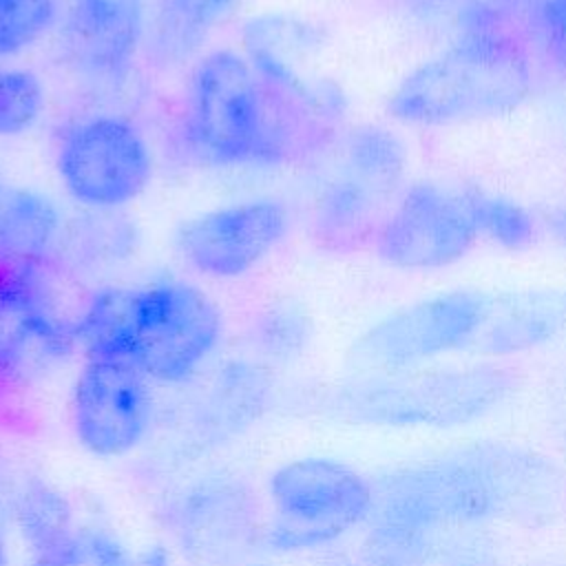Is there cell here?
<instances>
[{
	"label": "cell",
	"mask_w": 566,
	"mask_h": 566,
	"mask_svg": "<svg viewBox=\"0 0 566 566\" xmlns=\"http://www.w3.org/2000/svg\"><path fill=\"white\" fill-rule=\"evenodd\" d=\"M566 334V287L489 294L486 312L467 345L480 358H504L544 347Z\"/></svg>",
	"instance_id": "4fadbf2b"
},
{
	"label": "cell",
	"mask_w": 566,
	"mask_h": 566,
	"mask_svg": "<svg viewBox=\"0 0 566 566\" xmlns=\"http://www.w3.org/2000/svg\"><path fill=\"white\" fill-rule=\"evenodd\" d=\"M18 528L38 566H75L82 562L80 533H73L66 500L38 480L24 482L15 495Z\"/></svg>",
	"instance_id": "9a60e30c"
},
{
	"label": "cell",
	"mask_w": 566,
	"mask_h": 566,
	"mask_svg": "<svg viewBox=\"0 0 566 566\" xmlns=\"http://www.w3.org/2000/svg\"><path fill=\"white\" fill-rule=\"evenodd\" d=\"M221 338L217 303L186 281H157L137 287L130 352L148 378L181 382L214 352Z\"/></svg>",
	"instance_id": "52a82bcc"
},
{
	"label": "cell",
	"mask_w": 566,
	"mask_h": 566,
	"mask_svg": "<svg viewBox=\"0 0 566 566\" xmlns=\"http://www.w3.org/2000/svg\"><path fill=\"white\" fill-rule=\"evenodd\" d=\"M478 239L460 190L429 179L407 186L371 237L382 263L416 272L462 261Z\"/></svg>",
	"instance_id": "30bf717a"
},
{
	"label": "cell",
	"mask_w": 566,
	"mask_h": 566,
	"mask_svg": "<svg viewBox=\"0 0 566 566\" xmlns=\"http://www.w3.org/2000/svg\"><path fill=\"white\" fill-rule=\"evenodd\" d=\"M528 18L546 60L566 80V0H533Z\"/></svg>",
	"instance_id": "7402d4cb"
},
{
	"label": "cell",
	"mask_w": 566,
	"mask_h": 566,
	"mask_svg": "<svg viewBox=\"0 0 566 566\" xmlns=\"http://www.w3.org/2000/svg\"><path fill=\"white\" fill-rule=\"evenodd\" d=\"M153 416L148 376L124 358H88L73 387V429L84 449L99 458L133 451Z\"/></svg>",
	"instance_id": "8fae6325"
},
{
	"label": "cell",
	"mask_w": 566,
	"mask_h": 566,
	"mask_svg": "<svg viewBox=\"0 0 566 566\" xmlns=\"http://www.w3.org/2000/svg\"><path fill=\"white\" fill-rule=\"evenodd\" d=\"M0 195H2V188H0Z\"/></svg>",
	"instance_id": "83f0119b"
},
{
	"label": "cell",
	"mask_w": 566,
	"mask_h": 566,
	"mask_svg": "<svg viewBox=\"0 0 566 566\" xmlns=\"http://www.w3.org/2000/svg\"><path fill=\"white\" fill-rule=\"evenodd\" d=\"M544 226L551 234V239L566 252V199L555 203L546 217H544Z\"/></svg>",
	"instance_id": "d4e9b609"
},
{
	"label": "cell",
	"mask_w": 566,
	"mask_h": 566,
	"mask_svg": "<svg viewBox=\"0 0 566 566\" xmlns=\"http://www.w3.org/2000/svg\"><path fill=\"white\" fill-rule=\"evenodd\" d=\"M270 542L283 551H305L329 544L369 520L374 486L340 460L301 458L270 478Z\"/></svg>",
	"instance_id": "5b68a950"
},
{
	"label": "cell",
	"mask_w": 566,
	"mask_h": 566,
	"mask_svg": "<svg viewBox=\"0 0 566 566\" xmlns=\"http://www.w3.org/2000/svg\"><path fill=\"white\" fill-rule=\"evenodd\" d=\"M427 2H444V0H427Z\"/></svg>",
	"instance_id": "4316f807"
},
{
	"label": "cell",
	"mask_w": 566,
	"mask_h": 566,
	"mask_svg": "<svg viewBox=\"0 0 566 566\" xmlns=\"http://www.w3.org/2000/svg\"><path fill=\"white\" fill-rule=\"evenodd\" d=\"M566 509V475L544 455L511 442L453 447L374 486L371 535L451 533L509 522L546 524Z\"/></svg>",
	"instance_id": "6da1fadb"
},
{
	"label": "cell",
	"mask_w": 566,
	"mask_h": 566,
	"mask_svg": "<svg viewBox=\"0 0 566 566\" xmlns=\"http://www.w3.org/2000/svg\"><path fill=\"white\" fill-rule=\"evenodd\" d=\"M144 0H64V42L93 75H117L146 33Z\"/></svg>",
	"instance_id": "5bb4252c"
},
{
	"label": "cell",
	"mask_w": 566,
	"mask_h": 566,
	"mask_svg": "<svg viewBox=\"0 0 566 566\" xmlns=\"http://www.w3.org/2000/svg\"><path fill=\"white\" fill-rule=\"evenodd\" d=\"M533 86L531 53L515 29L471 27L391 88L387 113L407 126L502 117L526 104Z\"/></svg>",
	"instance_id": "3957f363"
},
{
	"label": "cell",
	"mask_w": 566,
	"mask_h": 566,
	"mask_svg": "<svg viewBox=\"0 0 566 566\" xmlns=\"http://www.w3.org/2000/svg\"><path fill=\"white\" fill-rule=\"evenodd\" d=\"M515 389L506 367H416L376 374L345 394L349 418L391 429H453L500 409Z\"/></svg>",
	"instance_id": "277c9868"
},
{
	"label": "cell",
	"mask_w": 566,
	"mask_h": 566,
	"mask_svg": "<svg viewBox=\"0 0 566 566\" xmlns=\"http://www.w3.org/2000/svg\"><path fill=\"white\" fill-rule=\"evenodd\" d=\"M340 115L270 86L252 62L230 49L203 55L188 86V133L221 166L274 161L296 144L327 139Z\"/></svg>",
	"instance_id": "7a4b0ae2"
},
{
	"label": "cell",
	"mask_w": 566,
	"mask_h": 566,
	"mask_svg": "<svg viewBox=\"0 0 566 566\" xmlns=\"http://www.w3.org/2000/svg\"><path fill=\"white\" fill-rule=\"evenodd\" d=\"M60 234V212L51 199L18 188L0 195V261L42 263Z\"/></svg>",
	"instance_id": "e0dca14e"
},
{
	"label": "cell",
	"mask_w": 566,
	"mask_h": 566,
	"mask_svg": "<svg viewBox=\"0 0 566 566\" xmlns=\"http://www.w3.org/2000/svg\"><path fill=\"white\" fill-rule=\"evenodd\" d=\"M486 303V292L447 290L398 307L360 334L349 354L352 365L371 376L396 374L467 349Z\"/></svg>",
	"instance_id": "8992f818"
},
{
	"label": "cell",
	"mask_w": 566,
	"mask_h": 566,
	"mask_svg": "<svg viewBox=\"0 0 566 566\" xmlns=\"http://www.w3.org/2000/svg\"><path fill=\"white\" fill-rule=\"evenodd\" d=\"M290 230L279 199H245L206 210L179 226L177 248L201 274L237 279L256 268Z\"/></svg>",
	"instance_id": "7c38bea8"
},
{
	"label": "cell",
	"mask_w": 566,
	"mask_h": 566,
	"mask_svg": "<svg viewBox=\"0 0 566 566\" xmlns=\"http://www.w3.org/2000/svg\"><path fill=\"white\" fill-rule=\"evenodd\" d=\"M0 566H7V555H4V544H2V535H0Z\"/></svg>",
	"instance_id": "484cf974"
},
{
	"label": "cell",
	"mask_w": 566,
	"mask_h": 566,
	"mask_svg": "<svg viewBox=\"0 0 566 566\" xmlns=\"http://www.w3.org/2000/svg\"><path fill=\"white\" fill-rule=\"evenodd\" d=\"M82 562L91 566H168V557L161 548L146 551L142 555H130L111 535L99 531L80 533Z\"/></svg>",
	"instance_id": "603a6c76"
},
{
	"label": "cell",
	"mask_w": 566,
	"mask_h": 566,
	"mask_svg": "<svg viewBox=\"0 0 566 566\" xmlns=\"http://www.w3.org/2000/svg\"><path fill=\"white\" fill-rule=\"evenodd\" d=\"M57 20V0H0V57L33 46Z\"/></svg>",
	"instance_id": "44dd1931"
},
{
	"label": "cell",
	"mask_w": 566,
	"mask_h": 566,
	"mask_svg": "<svg viewBox=\"0 0 566 566\" xmlns=\"http://www.w3.org/2000/svg\"><path fill=\"white\" fill-rule=\"evenodd\" d=\"M44 111V86L29 69L0 66V137L27 133Z\"/></svg>",
	"instance_id": "ffe728a7"
},
{
	"label": "cell",
	"mask_w": 566,
	"mask_h": 566,
	"mask_svg": "<svg viewBox=\"0 0 566 566\" xmlns=\"http://www.w3.org/2000/svg\"><path fill=\"white\" fill-rule=\"evenodd\" d=\"M239 4L241 0H157L148 20V49L164 64L184 62Z\"/></svg>",
	"instance_id": "2e32d148"
},
{
	"label": "cell",
	"mask_w": 566,
	"mask_h": 566,
	"mask_svg": "<svg viewBox=\"0 0 566 566\" xmlns=\"http://www.w3.org/2000/svg\"><path fill=\"white\" fill-rule=\"evenodd\" d=\"M77 321H69L42 263L0 261V391L29 387L73 345Z\"/></svg>",
	"instance_id": "ba28073f"
},
{
	"label": "cell",
	"mask_w": 566,
	"mask_h": 566,
	"mask_svg": "<svg viewBox=\"0 0 566 566\" xmlns=\"http://www.w3.org/2000/svg\"><path fill=\"white\" fill-rule=\"evenodd\" d=\"M64 190L93 210L135 201L150 184L153 153L144 135L122 117L97 115L73 126L57 148Z\"/></svg>",
	"instance_id": "9c48e42d"
},
{
	"label": "cell",
	"mask_w": 566,
	"mask_h": 566,
	"mask_svg": "<svg viewBox=\"0 0 566 566\" xmlns=\"http://www.w3.org/2000/svg\"><path fill=\"white\" fill-rule=\"evenodd\" d=\"M460 197L480 239L511 252L526 250L537 241L539 221L524 203L480 188L460 190Z\"/></svg>",
	"instance_id": "d6986e66"
},
{
	"label": "cell",
	"mask_w": 566,
	"mask_h": 566,
	"mask_svg": "<svg viewBox=\"0 0 566 566\" xmlns=\"http://www.w3.org/2000/svg\"><path fill=\"white\" fill-rule=\"evenodd\" d=\"M307 338V323L294 314V312H283V314H272L263 327H261V340L272 354H294L303 347Z\"/></svg>",
	"instance_id": "cb8c5ba5"
},
{
	"label": "cell",
	"mask_w": 566,
	"mask_h": 566,
	"mask_svg": "<svg viewBox=\"0 0 566 566\" xmlns=\"http://www.w3.org/2000/svg\"><path fill=\"white\" fill-rule=\"evenodd\" d=\"M137 287H104L77 316L75 334L88 358H124L130 352Z\"/></svg>",
	"instance_id": "ac0fdd59"
}]
</instances>
